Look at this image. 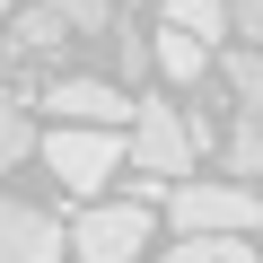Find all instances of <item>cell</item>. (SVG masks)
Returning a JSON list of instances; mask_svg holds the SVG:
<instances>
[{"mask_svg":"<svg viewBox=\"0 0 263 263\" xmlns=\"http://www.w3.org/2000/svg\"><path fill=\"white\" fill-rule=\"evenodd\" d=\"M123 158L141 167L149 184H184L193 176V123L176 114V105H158V97H141V114H132V141H123Z\"/></svg>","mask_w":263,"mask_h":263,"instance_id":"1","label":"cell"},{"mask_svg":"<svg viewBox=\"0 0 263 263\" xmlns=\"http://www.w3.org/2000/svg\"><path fill=\"white\" fill-rule=\"evenodd\" d=\"M62 237H70L79 263H141V246H149V211H141V202H88Z\"/></svg>","mask_w":263,"mask_h":263,"instance_id":"2","label":"cell"},{"mask_svg":"<svg viewBox=\"0 0 263 263\" xmlns=\"http://www.w3.org/2000/svg\"><path fill=\"white\" fill-rule=\"evenodd\" d=\"M167 211H176L184 237H254V228H263V202H254L246 184H176Z\"/></svg>","mask_w":263,"mask_h":263,"instance_id":"3","label":"cell"},{"mask_svg":"<svg viewBox=\"0 0 263 263\" xmlns=\"http://www.w3.org/2000/svg\"><path fill=\"white\" fill-rule=\"evenodd\" d=\"M44 167H53L70 193H105L114 167H123V141H114V132H79V123H62L53 141H44Z\"/></svg>","mask_w":263,"mask_h":263,"instance_id":"4","label":"cell"},{"mask_svg":"<svg viewBox=\"0 0 263 263\" xmlns=\"http://www.w3.org/2000/svg\"><path fill=\"white\" fill-rule=\"evenodd\" d=\"M44 105L62 123H79V132H132V114H141V97H123L114 79H53Z\"/></svg>","mask_w":263,"mask_h":263,"instance_id":"5","label":"cell"},{"mask_svg":"<svg viewBox=\"0 0 263 263\" xmlns=\"http://www.w3.org/2000/svg\"><path fill=\"white\" fill-rule=\"evenodd\" d=\"M62 254H70V237H62L53 211L0 193V263H62Z\"/></svg>","mask_w":263,"mask_h":263,"instance_id":"6","label":"cell"},{"mask_svg":"<svg viewBox=\"0 0 263 263\" xmlns=\"http://www.w3.org/2000/svg\"><path fill=\"white\" fill-rule=\"evenodd\" d=\"M149 62H158L167 79H184V88H193V79L211 70V44H193L184 27H158V44H149Z\"/></svg>","mask_w":263,"mask_h":263,"instance_id":"7","label":"cell"},{"mask_svg":"<svg viewBox=\"0 0 263 263\" xmlns=\"http://www.w3.org/2000/svg\"><path fill=\"white\" fill-rule=\"evenodd\" d=\"M158 263H254V246H246V237H184V246H167Z\"/></svg>","mask_w":263,"mask_h":263,"instance_id":"8","label":"cell"},{"mask_svg":"<svg viewBox=\"0 0 263 263\" xmlns=\"http://www.w3.org/2000/svg\"><path fill=\"white\" fill-rule=\"evenodd\" d=\"M167 18H176L193 44H211V35H228V0H167Z\"/></svg>","mask_w":263,"mask_h":263,"instance_id":"9","label":"cell"},{"mask_svg":"<svg viewBox=\"0 0 263 263\" xmlns=\"http://www.w3.org/2000/svg\"><path fill=\"white\" fill-rule=\"evenodd\" d=\"M237 176H263V123H254V114L228 123V184H237Z\"/></svg>","mask_w":263,"mask_h":263,"instance_id":"10","label":"cell"},{"mask_svg":"<svg viewBox=\"0 0 263 263\" xmlns=\"http://www.w3.org/2000/svg\"><path fill=\"white\" fill-rule=\"evenodd\" d=\"M62 35H70V27H62L53 0H44V9H18V35H9V44H18V53H53Z\"/></svg>","mask_w":263,"mask_h":263,"instance_id":"11","label":"cell"},{"mask_svg":"<svg viewBox=\"0 0 263 263\" xmlns=\"http://www.w3.org/2000/svg\"><path fill=\"white\" fill-rule=\"evenodd\" d=\"M228 97H237V114L263 123V53H228Z\"/></svg>","mask_w":263,"mask_h":263,"instance_id":"12","label":"cell"},{"mask_svg":"<svg viewBox=\"0 0 263 263\" xmlns=\"http://www.w3.org/2000/svg\"><path fill=\"white\" fill-rule=\"evenodd\" d=\"M18 158H27V97L0 88V176H9Z\"/></svg>","mask_w":263,"mask_h":263,"instance_id":"13","label":"cell"},{"mask_svg":"<svg viewBox=\"0 0 263 263\" xmlns=\"http://www.w3.org/2000/svg\"><path fill=\"white\" fill-rule=\"evenodd\" d=\"M70 35H114V0H53Z\"/></svg>","mask_w":263,"mask_h":263,"instance_id":"14","label":"cell"},{"mask_svg":"<svg viewBox=\"0 0 263 263\" xmlns=\"http://www.w3.org/2000/svg\"><path fill=\"white\" fill-rule=\"evenodd\" d=\"M228 27L246 35V53H263V0H228Z\"/></svg>","mask_w":263,"mask_h":263,"instance_id":"15","label":"cell"},{"mask_svg":"<svg viewBox=\"0 0 263 263\" xmlns=\"http://www.w3.org/2000/svg\"><path fill=\"white\" fill-rule=\"evenodd\" d=\"M0 18H9V0H0Z\"/></svg>","mask_w":263,"mask_h":263,"instance_id":"16","label":"cell"},{"mask_svg":"<svg viewBox=\"0 0 263 263\" xmlns=\"http://www.w3.org/2000/svg\"><path fill=\"white\" fill-rule=\"evenodd\" d=\"M254 263H263V246H254Z\"/></svg>","mask_w":263,"mask_h":263,"instance_id":"17","label":"cell"}]
</instances>
